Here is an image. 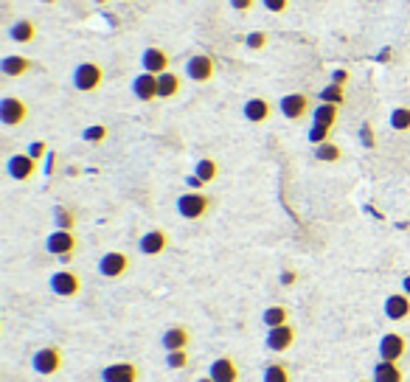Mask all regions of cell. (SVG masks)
<instances>
[{"mask_svg":"<svg viewBox=\"0 0 410 382\" xmlns=\"http://www.w3.org/2000/svg\"><path fill=\"white\" fill-rule=\"evenodd\" d=\"M208 211H211V197L205 191H186V194L178 197V214L189 222L208 217Z\"/></svg>","mask_w":410,"mask_h":382,"instance_id":"obj_1","label":"cell"},{"mask_svg":"<svg viewBox=\"0 0 410 382\" xmlns=\"http://www.w3.org/2000/svg\"><path fill=\"white\" fill-rule=\"evenodd\" d=\"M73 87L79 93H96L101 82H104V68L99 62H79L73 68V76H71Z\"/></svg>","mask_w":410,"mask_h":382,"instance_id":"obj_2","label":"cell"},{"mask_svg":"<svg viewBox=\"0 0 410 382\" xmlns=\"http://www.w3.org/2000/svg\"><path fill=\"white\" fill-rule=\"evenodd\" d=\"M76 233L73 230H60V228H56L53 233H48V237H45V250L51 253V256H56V259H60V261H71L73 259V253H76Z\"/></svg>","mask_w":410,"mask_h":382,"instance_id":"obj_3","label":"cell"},{"mask_svg":"<svg viewBox=\"0 0 410 382\" xmlns=\"http://www.w3.org/2000/svg\"><path fill=\"white\" fill-rule=\"evenodd\" d=\"M32 368H34L40 377H53L56 371L62 368V348H60V346H45V348H40V351H34Z\"/></svg>","mask_w":410,"mask_h":382,"instance_id":"obj_4","label":"cell"},{"mask_svg":"<svg viewBox=\"0 0 410 382\" xmlns=\"http://www.w3.org/2000/svg\"><path fill=\"white\" fill-rule=\"evenodd\" d=\"M28 121V104L17 96H3L0 99V124L3 127H20Z\"/></svg>","mask_w":410,"mask_h":382,"instance_id":"obj_5","label":"cell"},{"mask_svg":"<svg viewBox=\"0 0 410 382\" xmlns=\"http://www.w3.org/2000/svg\"><path fill=\"white\" fill-rule=\"evenodd\" d=\"M40 169V160H34L28 152H20V155H12L6 160V171H9V178L17 180V183H28V180H34V174Z\"/></svg>","mask_w":410,"mask_h":382,"instance_id":"obj_6","label":"cell"},{"mask_svg":"<svg viewBox=\"0 0 410 382\" xmlns=\"http://www.w3.org/2000/svg\"><path fill=\"white\" fill-rule=\"evenodd\" d=\"M48 287H51L53 296H60V298H76L82 292V278L73 270H56L48 278Z\"/></svg>","mask_w":410,"mask_h":382,"instance_id":"obj_7","label":"cell"},{"mask_svg":"<svg viewBox=\"0 0 410 382\" xmlns=\"http://www.w3.org/2000/svg\"><path fill=\"white\" fill-rule=\"evenodd\" d=\"M278 110H281L284 119L301 121V119H306L309 110H312V99H309L306 93H287V96H281Z\"/></svg>","mask_w":410,"mask_h":382,"instance_id":"obj_8","label":"cell"},{"mask_svg":"<svg viewBox=\"0 0 410 382\" xmlns=\"http://www.w3.org/2000/svg\"><path fill=\"white\" fill-rule=\"evenodd\" d=\"M130 264H132V259H130L127 253L110 250V253H104V256L99 259V273H101L104 278H121V276L130 273Z\"/></svg>","mask_w":410,"mask_h":382,"instance_id":"obj_9","label":"cell"},{"mask_svg":"<svg viewBox=\"0 0 410 382\" xmlns=\"http://www.w3.org/2000/svg\"><path fill=\"white\" fill-rule=\"evenodd\" d=\"M214 73H217V62H214V56H208V53H194V56H189V62H186V76L191 79V82H211L214 79Z\"/></svg>","mask_w":410,"mask_h":382,"instance_id":"obj_10","label":"cell"},{"mask_svg":"<svg viewBox=\"0 0 410 382\" xmlns=\"http://www.w3.org/2000/svg\"><path fill=\"white\" fill-rule=\"evenodd\" d=\"M296 340H298V329L292 326V323H284V326H273L267 332L265 346L270 351H276V355H281V351H289L292 346H296Z\"/></svg>","mask_w":410,"mask_h":382,"instance_id":"obj_11","label":"cell"},{"mask_svg":"<svg viewBox=\"0 0 410 382\" xmlns=\"http://www.w3.org/2000/svg\"><path fill=\"white\" fill-rule=\"evenodd\" d=\"M405 355H407V340H405V335H399V332L383 335V340H379V360L399 363Z\"/></svg>","mask_w":410,"mask_h":382,"instance_id":"obj_12","label":"cell"},{"mask_svg":"<svg viewBox=\"0 0 410 382\" xmlns=\"http://www.w3.org/2000/svg\"><path fill=\"white\" fill-rule=\"evenodd\" d=\"M132 96L138 99V102H155V99H160V84H158V76L155 73H138L135 79H132Z\"/></svg>","mask_w":410,"mask_h":382,"instance_id":"obj_13","label":"cell"},{"mask_svg":"<svg viewBox=\"0 0 410 382\" xmlns=\"http://www.w3.org/2000/svg\"><path fill=\"white\" fill-rule=\"evenodd\" d=\"M138 250L143 256H160L169 250V233L163 228H152V230H146L141 242H138Z\"/></svg>","mask_w":410,"mask_h":382,"instance_id":"obj_14","label":"cell"},{"mask_svg":"<svg viewBox=\"0 0 410 382\" xmlns=\"http://www.w3.org/2000/svg\"><path fill=\"white\" fill-rule=\"evenodd\" d=\"M141 68H143L146 73H155V76L166 73V71H169V53H166L163 48H158V45L143 48V53H141Z\"/></svg>","mask_w":410,"mask_h":382,"instance_id":"obj_15","label":"cell"},{"mask_svg":"<svg viewBox=\"0 0 410 382\" xmlns=\"http://www.w3.org/2000/svg\"><path fill=\"white\" fill-rule=\"evenodd\" d=\"M383 309H385V318L394 320V323L407 320L410 318V296L407 292H391V296L385 298V304H383Z\"/></svg>","mask_w":410,"mask_h":382,"instance_id":"obj_16","label":"cell"},{"mask_svg":"<svg viewBox=\"0 0 410 382\" xmlns=\"http://www.w3.org/2000/svg\"><path fill=\"white\" fill-rule=\"evenodd\" d=\"M104 382H138L141 379V368L135 363H112L101 371Z\"/></svg>","mask_w":410,"mask_h":382,"instance_id":"obj_17","label":"cell"},{"mask_svg":"<svg viewBox=\"0 0 410 382\" xmlns=\"http://www.w3.org/2000/svg\"><path fill=\"white\" fill-rule=\"evenodd\" d=\"M242 115L250 121V124H265L270 115H273V104L267 102V99H261V96H253V99H248L245 102V107H242Z\"/></svg>","mask_w":410,"mask_h":382,"instance_id":"obj_18","label":"cell"},{"mask_svg":"<svg viewBox=\"0 0 410 382\" xmlns=\"http://www.w3.org/2000/svg\"><path fill=\"white\" fill-rule=\"evenodd\" d=\"M34 68V62L28 60V56L23 53H6L3 60H0V73H3L6 79H17V76H25L28 71Z\"/></svg>","mask_w":410,"mask_h":382,"instance_id":"obj_19","label":"cell"},{"mask_svg":"<svg viewBox=\"0 0 410 382\" xmlns=\"http://www.w3.org/2000/svg\"><path fill=\"white\" fill-rule=\"evenodd\" d=\"M208 377L214 382H239V368L233 363V357H217L208 368Z\"/></svg>","mask_w":410,"mask_h":382,"instance_id":"obj_20","label":"cell"},{"mask_svg":"<svg viewBox=\"0 0 410 382\" xmlns=\"http://www.w3.org/2000/svg\"><path fill=\"white\" fill-rule=\"evenodd\" d=\"M191 343V335L186 326H169L163 335H160V346L166 351H180V348H189Z\"/></svg>","mask_w":410,"mask_h":382,"instance_id":"obj_21","label":"cell"},{"mask_svg":"<svg viewBox=\"0 0 410 382\" xmlns=\"http://www.w3.org/2000/svg\"><path fill=\"white\" fill-rule=\"evenodd\" d=\"M374 382H405V374L399 368V363H388V360H379L371 371Z\"/></svg>","mask_w":410,"mask_h":382,"instance_id":"obj_22","label":"cell"},{"mask_svg":"<svg viewBox=\"0 0 410 382\" xmlns=\"http://www.w3.org/2000/svg\"><path fill=\"white\" fill-rule=\"evenodd\" d=\"M9 37H12V43H20V45L34 43L37 40V23L34 20H17L9 28Z\"/></svg>","mask_w":410,"mask_h":382,"instance_id":"obj_23","label":"cell"},{"mask_svg":"<svg viewBox=\"0 0 410 382\" xmlns=\"http://www.w3.org/2000/svg\"><path fill=\"white\" fill-rule=\"evenodd\" d=\"M337 119H340V107H337V104H324V102H320V104L312 110V124L337 127Z\"/></svg>","mask_w":410,"mask_h":382,"instance_id":"obj_24","label":"cell"},{"mask_svg":"<svg viewBox=\"0 0 410 382\" xmlns=\"http://www.w3.org/2000/svg\"><path fill=\"white\" fill-rule=\"evenodd\" d=\"M158 84H160V99H174L180 91H183V79L174 73V71H166L158 76Z\"/></svg>","mask_w":410,"mask_h":382,"instance_id":"obj_25","label":"cell"},{"mask_svg":"<svg viewBox=\"0 0 410 382\" xmlns=\"http://www.w3.org/2000/svg\"><path fill=\"white\" fill-rule=\"evenodd\" d=\"M194 174H197V178H200L205 186H208V183H214V180H217V174H219V163H217L214 158H202V160H197Z\"/></svg>","mask_w":410,"mask_h":382,"instance_id":"obj_26","label":"cell"},{"mask_svg":"<svg viewBox=\"0 0 410 382\" xmlns=\"http://www.w3.org/2000/svg\"><path fill=\"white\" fill-rule=\"evenodd\" d=\"M261 320H265V326L273 329V326H284V323H289V309L284 304H276V307H267L265 315H261Z\"/></svg>","mask_w":410,"mask_h":382,"instance_id":"obj_27","label":"cell"},{"mask_svg":"<svg viewBox=\"0 0 410 382\" xmlns=\"http://www.w3.org/2000/svg\"><path fill=\"white\" fill-rule=\"evenodd\" d=\"M315 158H317L320 163H340V160H343V150H340L335 141H326V143L315 146Z\"/></svg>","mask_w":410,"mask_h":382,"instance_id":"obj_28","label":"cell"},{"mask_svg":"<svg viewBox=\"0 0 410 382\" xmlns=\"http://www.w3.org/2000/svg\"><path fill=\"white\" fill-rule=\"evenodd\" d=\"M317 99L324 102V104H337V107H343V102H346V84H337V82H329L324 91L317 93Z\"/></svg>","mask_w":410,"mask_h":382,"instance_id":"obj_29","label":"cell"},{"mask_svg":"<svg viewBox=\"0 0 410 382\" xmlns=\"http://www.w3.org/2000/svg\"><path fill=\"white\" fill-rule=\"evenodd\" d=\"M388 124L394 132H407L410 130V107H394L388 115Z\"/></svg>","mask_w":410,"mask_h":382,"instance_id":"obj_30","label":"cell"},{"mask_svg":"<svg viewBox=\"0 0 410 382\" xmlns=\"http://www.w3.org/2000/svg\"><path fill=\"white\" fill-rule=\"evenodd\" d=\"M261 382H292V374L284 363H270L265 368V377H261Z\"/></svg>","mask_w":410,"mask_h":382,"instance_id":"obj_31","label":"cell"},{"mask_svg":"<svg viewBox=\"0 0 410 382\" xmlns=\"http://www.w3.org/2000/svg\"><path fill=\"white\" fill-rule=\"evenodd\" d=\"M53 222L60 230H73L76 228V214L71 208H65V205H56L53 208Z\"/></svg>","mask_w":410,"mask_h":382,"instance_id":"obj_32","label":"cell"},{"mask_svg":"<svg viewBox=\"0 0 410 382\" xmlns=\"http://www.w3.org/2000/svg\"><path fill=\"white\" fill-rule=\"evenodd\" d=\"M189 363H191V357H189V351H186V348H180V351H169V355H166V366H169L171 371H183V368H189Z\"/></svg>","mask_w":410,"mask_h":382,"instance_id":"obj_33","label":"cell"},{"mask_svg":"<svg viewBox=\"0 0 410 382\" xmlns=\"http://www.w3.org/2000/svg\"><path fill=\"white\" fill-rule=\"evenodd\" d=\"M267 45H270V34L267 32H250L245 37V48H250V51H265Z\"/></svg>","mask_w":410,"mask_h":382,"instance_id":"obj_34","label":"cell"},{"mask_svg":"<svg viewBox=\"0 0 410 382\" xmlns=\"http://www.w3.org/2000/svg\"><path fill=\"white\" fill-rule=\"evenodd\" d=\"M329 135H332V127H324V124H312V127H309V132H306V138H309V143H312V146L326 143V141H329Z\"/></svg>","mask_w":410,"mask_h":382,"instance_id":"obj_35","label":"cell"},{"mask_svg":"<svg viewBox=\"0 0 410 382\" xmlns=\"http://www.w3.org/2000/svg\"><path fill=\"white\" fill-rule=\"evenodd\" d=\"M107 135H110V130H107L104 124H93V127H87V130L82 132V138H84L87 143H104Z\"/></svg>","mask_w":410,"mask_h":382,"instance_id":"obj_36","label":"cell"},{"mask_svg":"<svg viewBox=\"0 0 410 382\" xmlns=\"http://www.w3.org/2000/svg\"><path fill=\"white\" fill-rule=\"evenodd\" d=\"M360 143L365 146V150H374V146H376V135H374L371 121H365V124L360 127Z\"/></svg>","mask_w":410,"mask_h":382,"instance_id":"obj_37","label":"cell"},{"mask_svg":"<svg viewBox=\"0 0 410 382\" xmlns=\"http://www.w3.org/2000/svg\"><path fill=\"white\" fill-rule=\"evenodd\" d=\"M25 152L32 155L34 160H43V158H48L51 150H48V143H45V141H34V143H28V150H25Z\"/></svg>","mask_w":410,"mask_h":382,"instance_id":"obj_38","label":"cell"},{"mask_svg":"<svg viewBox=\"0 0 410 382\" xmlns=\"http://www.w3.org/2000/svg\"><path fill=\"white\" fill-rule=\"evenodd\" d=\"M261 6H265L267 12H273V14H284L289 9V0H261Z\"/></svg>","mask_w":410,"mask_h":382,"instance_id":"obj_39","label":"cell"},{"mask_svg":"<svg viewBox=\"0 0 410 382\" xmlns=\"http://www.w3.org/2000/svg\"><path fill=\"white\" fill-rule=\"evenodd\" d=\"M233 12H250L256 6V0H228Z\"/></svg>","mask_w":410,"mask_h":382,"instance_id":"obj_40","label":"cell"},{"mask_svg":"<svg viewBox=\"0 0 410 382\" xmlns=\"http://www.w3.org/2000/svg\"><path fill=\"white\" fill-rule=\"evenodd\" d=\"M298 284V273L296 270H281V287H296Z\"/></svg>","mask_w":410,"mask_h":382,"instance_id":"obj_41","label":"cell"},{"mask_svg":"<svg viewBox=\"0 0 410 382\" xmlns=\"http://www.w3.org/2000/svg\"><path fill=\"white\" fill-rule=\"evenodd\" d=\"M53 169H56V152H48V158H45V174H53Z\"/></svg>","mask_w":410,"mask_h":382,"instance_id":"obj_42","label":"cell"},{"mask_svg":"<svg viewBox=\"0 0 410 382\" xmlns=\"http://www.w3.org/2000/svg\"><path fill=\"white\" fill-rule=\"evenodd\" d=\"M186 183H189V186H191V191H202V189H205V183H202V180H200V178H197V174H191V178H189V180H186Z\"/></svg>","mask_w":410,"mask_h":382,"instance_id":"obj_43","label":"cell"},{"mask_svg":"<svg viewBox=\"0 0 410 382\" xmlns=\"http://www.w3.org/2000/svg\"><path fill=\"white\" fill-rule=\"evenodd\" d=\"M332 82L346 84V82H348V71H343V68H340V71H335V73H332Z\"/></svg>","mask_w":410,"mask_h":382,"instance_id":"obj_44","label":"cell"},{"mask_svg":"<svg viewBox=\"0 0 410 382\" xmlns=\"http://www.w3.org/2000/svg\"><path fill=\"white\" fill-rule=\"evenodd\" d=\"M402 292H407V296H410V273L402 278Z\"/></svg>","mask_w":410,"mask_h":382,"instance_id":"obj_45","label":"cell"},{"mask_svg":"<svg viewBox=\"0 0 410 382\" xmlns=\"http://www.w3.org/2000/svg\"><path fill=\"white\" fill-rule=\"evenodd\" d=\"M197 382H214V379H211V377H200Z\"/></svg>","mask_w":410,"mask_h":382,"instance_id":"obj_46","label":"cell"},{"mask_svg":"<svg viewBox=\"0 0 410 382\" xmlns=\"http://www.w3.org/2000/svg\"><path fill=\"white\" fill-rule=\"evenodd\" d=\"M43 3H48V6H53V3H60V0H43Z\"/></svg>","mask_w":410,"mask_h":382,"instance_id":"obj_47","label":"cell"},{"mask_svg":"<svg viewBox=\"0 0 410 382\" xmlns=\"http://www.w3.org/2000/svg\"><path fill=\"white\" fill-rule=\"evenodd\" d=\"M96 3H110V0H96Z\"/></svg>","mask_w":410,"mask_h":382,"instance_id":"obj_48","label":"cell"},{"mask_svg":"<svg viewBox=\"0 0 410 382\" xmlns=\"http://www.w3.org/2000/svg\"><path fill=\"white\" fill-rule=\"evenodd\" d=\"M360 382H374V379H360Z\"/></svg>","mask_w":410,"mask_h":382,"instance_id":"obj_49","label":"cell"}]
</instances>
